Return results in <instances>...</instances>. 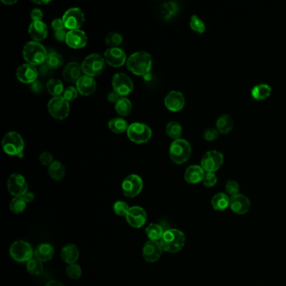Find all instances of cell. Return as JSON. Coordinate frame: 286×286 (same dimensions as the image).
<instances>
[{
    "label": "cell",
    "mask_w": 286,
    "mask_h": 286,
    "mask_svg": "<svg viewBox=\"0 0 286 286\" xmlns=\"http://www.w3.org/2000/svg\"><path fill=\"white\" fill-rule=\"evenodd\" d=\"M112 86L114 91L121 97L130 94L134 89V83L131 78L123 73H117L113 77Z\"/></svg>",
    "instance_id": "cell-11"
},
{
    "label": "cell",
    "mask_w": 286,
    "mask_h": 286,
    "mask_svg": "<svg viewBox=\"0 0 286 286\" xmlns=\"http://www.w3.org/2000/svg\"><path fill=\"white\" fill-rule=\"evenodd\" d=\"M272 89L268 84H257L253 87L251 90V95L255 98V100L263 101L271 94Z\"/></svg>",
    "instance_id": "cell-30"
},
{
    "label": "cell",
    "mask_w": 286,
    "mask_h": 286,
    "mask_svg": "<svg viewBox=\"0 0 286 286\" xmlns=\"http://www.w3.org/2000/svg\"><path fill=\"white\" fill-rule=\"evenodd\" d=\"M63 57L56 52L49 54L46 60V66L51 69H57L63 65Z\"/></svg>",
    "instance_id": "cell-37"
},
{
    "label": "cell",
    "mask_w": 286,
    "mask_h": 286,
    "mask_svg": "<svg viewBox=\"0 0 286 286\" xmlns=\"http://www.w3.org/2000/svg\"><path fill=\"white\" fill-rule=\"evenodd\" d=\"M62 20L66 29L75 30L79 29L82 27L85 20V16L82 9L79 8H72L64 14Z\"/></svg>",
    "instance_id": "cell-14"
},
{
    "label": "cell",
    "mask_w": 286,
    "mask_h": 286,
    "mask_svg": "<svg viewBox=\"0 0 286 286\" xmlns=\"http://www.w3.org/2000/svg\"><path fill=\"white\" fill-rule=\"evenodd\" d=\"M66 275L72 280H78L82 275V268L78 263L68 264L66 267Z\"/></svg>",
    "instance_id": "cell-43"
},
{
    "label": "cell",
    "mask_w": 286,
    "mask_h": 286,
    "mask_svg": "<svg viewBox=\"0 0 286 286\" xmlns=\"http://www.w3.org/2000/svg\"><path fill=\"white\" fill-rule=\"evenodd\" d=\"M129 140L135 143H144L151 139L152 130L145 123H134L127 130Z\"/></svg>",
    "instance_id": "cell-8"
},
{
    "label": "cell",
    "mask_w": 286,
    "mask_h": 286,
    "mask_svg": "<svg viewBox=\"0 0 286 286\" xmlns=\"http://www.w3.org/2000/svg\"><path fill=\"white\" fill-rule=\"evenodd\" d=\"M104 60L109 66L121 67L127 62L125 52L120 48H109L104 52Z\"/></svg>",
    "instance_id": "cell-17"
},
{
    "label": "cell",
    "mask_w": 286,
    "mask_h": 286,
    "mask_svg": "<svg viewBox=\"0 0 286 286\" xmlns=\"http://www.w3.org/2000/svg\"><path fill=\"white\" fill-rule=\"evenodd\" d=\"M76 84H77L78 92L83 96L92 95L95 92L96 86H97L94 78L86 76V75L82 76Z\"/></svg>",
    "instance_id": "cell-22"
},
{
    "label": "cell",
    "mask_w": 286,
    "mask_h": 286,
    "mask_svg": "<svg viewBox=\"0 0 286 286\" xmlns=\"http://www.w3.org/2000/svg\"><path fill=\"white\" fill-rule=\"evenodd\" d=\"M9 254L12 258L19 263L28 262L33 258L34 251L31 245L28 242L17 240L12 243Z\"/></svg>",
    "instance_id": "cell-6"
},
{
    "label": "cell",
    "mask_w": 286,
    "mask_h": 286,
    "mask_svg": "<svg viewBox=\"0 0 286 286\" xmlns=\"http://www.w3.org/2000/svg\"><path fill=\"white\" fill-rule=\"evenodd\" d=\"M185 97L180 92L172 91L166 95L165 105L166 109L172 112H179L185 106Z\"/></svg>",
    "instance_id": "cell-19"
},
{
    "label": "cell",
    "mask_w": 286,
    "mask_h": 286,
    "mask_svg": "<svg viewBox=\"0 0 286 286\" xmlns=\"http://www.w3.org/2000/svg\"><path fill=\"white\" fill-rule=\"evenodd\" d=\"M166 135H168L170 138L173 140H179L180 135L182 134V126L180 125V123L172 121L170 122L166 128Z\"/></svg>",
    "instance_id": "cell-36"
},
{
    "label": "cell",
    "mask_w": 286,
    "mask_h": 286,
    "mask_svg": "<svg viewBox=\"0 0 286 286\" xmlns=\"http://www.w3.org/2000/svg\"><path fill=\"white\" fill-rule=\"evenodd\" d=\"M217 182H218V178H217V175H215V173H211V172L205 173L203 180H202L204 186L206 187H212L217 184Z\"/></svg>",
    "instance_id": "cell-46"
},
{
    "label": "cell",
    "mask_w": 286,
    "mask_h": 286,
    "mask_svg": "<svg viewBox=\"0 0 286 286\" xmlns=\"http://www.w3.org/2000/svg\"><path fill=\"white\" fill-rule=\"evenodd\" d=\"M9 208L15 214L22 213L26 208V201L24 200L23 197L13 198L9 204Z\"/></svg>",
    "instance_id": "cell-38"
},
{
    "label": "cell",
    "mask_w": 286,
    "mask_h": 286,
    "mask_svg": "<svg viewBox=\"0 0 286 286\" xmlns=\"http://www.w3.org/2000/svg\"><path fill=\"white\" fill-rule=\"evenodd\" d=\"M178 6L175 2L164 3L162 7V15L165 20H169L177 13Z\"/></svg>",
    "instance_id": "cell-41"
},
{
    "label": "cell",
    "mask_w": 286,
    "mask_h": 286,
    "mask_svg": "<svg viewBox=\"0 0 286 286\" xmlns=\"http://www.w3.org/2000/svg\"><path fill=\"white\" fill-rule=\"evenodd\" d=\"M211 202L214 210L223 212L224 210H226L230 205V198H229V196L225 193L220 192L215 195Z\"/></svg>",
    "instance_id": "cell-29"
},
{
    "label": "cell",
    "mask_w": 286,
    "mask_h": 286,
    "mask_svg": "<svg viewBox=\"0 0 286 286\" xmlns=\"http://www.w3.org/2000/svg\"><path fill=\"white\" fill-rule=\"evenodd\" d=\"M29 34L34 41L40 42L47 37L48 34L47 26L43 21L32 22L29 27Z\"/></svg>",
    "instance_id": "cell-23"
},
{
    "label": "cell",
    "mask_w": 286,
    "mask_h": 286,
    "mask_svg": "<svg viewBox=\"0 0 286 286\" xmlns=\"http://www.w3.org/2000/svg\"><path fill=\"white\" fill-rule=\"evenodd\" d=\"M218 133H219V132H218L217 129H213V128H207V129H205V131L203 132L204 140H206V141H208V142L214 141L215 140L218 139Z\"/></svg>",
    "instance_id": "cell-48"
},
{
    "label": "cell",
    "mask_w": 286,
    "mask_h": 286,
    "mask_svg": "<svg viewBox=\"0 0 286 286\" xmlns=\"http://www.w3.org/2000/svg\"><path fill=\"white\" fill-rule=\"evenodd\" d=\"M2 147L7 155L12 156L20 155L25 147L23 138L17 132H9L3 137Z\"/></svg>",
    "instance_id": "cell-5"
},
{
    "label": "cell",
    "mask_w": 286,
    "mask_h": 286,
    "mask_svg": "<svg viewBox=\"0 0 286 286\" xmlns=\"http://www.w3.org/2000/svg\"><path fill=\"white\" fill-rule=\"evenodd\" d=\"M52 29H54L55 31H59V30H62L65 28L64 26V22L62 19H55L52 22Z\"/></svg>",
    "instance_id": "cell-51"
},
{
    "label": "cell",
    "mask_w": 286,
    "mask_h": 286,
    "mask_svg": "<svg viewBox=\"0 0 286 286\" xmlns=\"http://www.w3.org/2000/svg\"><path fill=\"white\" fill-rule=\"evenodd\" d=\"M185 243V234L180 230L175 229L166 230L160 239V243L164 251L171 254H175L180 251L183 249Z\"/></svg>",
    "instance_id": "cell-2"
},
{
    "label": "cell",
    "mask_w": 286,
    "mask_h": 286,
    "mask_svg": "<svg viewBox=\"0 0 286 286\" xmlns=\"http://www.w3.org/2000/svg\"><path fill=\"white\" fill-rule=\"evenodd\" d=\"M109 128L114 134H122L128 130V123L123 117H114L109 122Z\"/></svg>",
    "instance_id": "cell-33"
},
{
    "label": "cell",
    "mask_w": 286,
    "mask_h": 286,
    "mask_svg": "<svg viewBox=\"0 0 286 286\" xmlns=\"http://www.w3.org/2000/svg\"><path fill=\"white\" fill-rule=\"evenodd\" d=\"M54 254V247L52 244L47 243H41L34 250V257H36L41 262H47L52 259Z\"/></svg>",
    "instance_id": "cell-27"
},
{
    "label": "cell",
    "mask_w": 286,
    "mask_h": 286,
    "mask_svg": "<svg viewBox=\"0 0 286 286\" xmlns=\"http://www.w3.org/2000/svg\"><path fill=\"white\" fill-rule=\"evenodd\" d=\"M48 173L53 180H61L66 175V168L61 162L54 160V162L49 166Z\"/></svg>",
    "instance_id": "cell-31"
},
{
    "label": "cell",
    "mask_w": 286,
    "mask_h": 286,
    "mask_svg": "<svg viewBox=\"0 0 286 286\" xmlns=\"http://www.w3.org/2000/svg\"><path fill=\"white\" fill-rule=\"evenodd\" d=\"M1 2L6 5H14L17 3V0H1Z\"/></svg>",
    "instance_id": "cell-57"
},
{
    "label": "cell",
    "mask_w": 286,
    "mask_h": 286,
    "mask_svg": "<svg viewBox=\"0 0 286 286\" xmlns=\"http://www.w3.org/2000/svg\"><path fill=\"white\" fill-rule=\"evenodd\" d=\"M46 286H64L63 284L61 283L60 281L53 280V281H49L48 283L46 284Z\"/></svg>",
    "instance_id": "cell-56"
},
{
    "label": "cell",
    "mask_w": 286,
    "mask_h": 286,
    "mask_svg": "<svg viewBox=\"0 0 286 286\" xmlns=\"http://www.w3.org/2000/svg\"><path fill=\"white\" fill-rule=\"evenodd\" d=\"M216 128L219 133L223 135H228L233 128V119L229 114H222L218 117Z\"/></svg>",
    "instance_id": "cell-28"
},
{
    "label": "cell",
    "mask_w": 286,
    "mask_h": 286,
    "mask_svg": "<svg viewBox=\"0 0 286 286\" xmlns=\"http://www.w3.org/2000/svg\"><path fill=\"white\" fill-rule=\"evenodd\" d=\"M230 208L236 214L243 215L249 212L251 203L249 198L244 195H235L230 198Z\"/></svg>",
    "instance_id": "cell-20"
},
{
    "label": "cell",
    "mask_w": 286,
    "mask_h": 286,
    "mask_svg": "<svg viewBox=\"0 0 286 286\" xmlns=\"http://www.w3.org/2000/svg\"><path fill=\"white\" fill-rule=\"evenodd\" d=\"M30 18L33 20V22L42 21L43 12H42V10H40V9H32L31 13H30Z\"/></svg>",
    "instance_id": "cell-50"
},
{
    "label": "cell",
    "mask_w": 286,
    "mask_h": 286,
    "mask_svg": "<svg viewBox=\"0 0 286 286\" xmlns=\"http://www.w3.org/2000/svg\"><path fill=\"white\" fill-rule=\"evenodd\" d=\"M18 80L26 84L34 83L38 78L37 69L29 63L24 64L18 68L16 72Z\"/></svg>",
    "instance_id": "cell-18"
},
{
    "label": "cell",
    "mask_w": 286,
    "mask_h": 286,
    "mask_svg": "<svg viewBox=\"0 0 286 286\" xmlns=\"http://www.w3.org/2000/svg\"><path fill=\"white\" fill-rule=\"evenodd\" d=\"M190 27L194 31L198 32L199 34H203L206 30V26L203 21L198 18L197 15H192L190 20Z\"/></svg>",
    "instance_id": "cell-42"
},
{
    "label": "cell",
    "mask_w": 286,
    "mask_h": 286,
    "mask_svg": "<svg viewBox=\"0 0 286 286\" xmlns=\"http://www.w3.org/2000/svg\"><path fill=\"white\" fill-rule=\"evenodd\" d=\"M239 190H240L239 184L235 180H229L225 185V191L228 194L231 196V198L235 195L239 194L238 193Z\"/></svg>",
    "instance_id": "cell-45"
},
{
    "label": "cell",
    "mask_w": 286,
    "mask_h": 286,
    "mask_svg": "<svg viewBox=\"0 0 286 286\" xmlns=\"http://www.w3.org/2000/svg\"><path fill=\"white\" fill-rule=\"evenodd\" d=\"M32 2L35 4H39V5H46V4L51 3V1H35V0H33Z\"/></svg>",
    "instance_id": "cell-58"
},
{
    "label": "cell",
    "mask_w": 286,
    "mask_h": 286,
    "mask_svg": "<svg viewBox=\"0 0 286 286\" xmlns=\"http://www.w3.org/2000/svg\"><path fill=\"white\" fill-rule=\"evenodd\" d=\"M170 157L176 165H181L189 160L192 154V146L183 139L175 140L170 146Z\"/></svg>",
    "instance_id": "cell-4"
},
{
    "label": "cell",
    "mask_w": 286,
    "mask_h": 286,
    "mask_svg": "<svg viewBox=\"0 0 286 286\" xmlns=\"http://www.w3.org/2000/svg\"><path fill=\"white\" fill-rule=\"evenodd\" d=\"M223 164V155L221 152L217 150H211L206 152L202 156L200 161V166L204 172L214 173L220 169Z\"/></svg>",
    "instance_id": "cell-12"
},
{
    "label": "cell",
    "mask_w": 286,
    "mask_h": 286,
    "mask_svg": "<svg viewBox=\"0 0 286 286\" xmlns=\"http://www.w3.org/2000/svg\"><path fill=\"white\" fill-rule=\"evenodd\" d=\"M48 111L50 114L56 119H65L70 113V105L68 101H66L64 97H52L48 103Z\"/></svg>",
    "instance_id": "cell-9"
},
{
    "label": "cell",
    "mask_w": 286,
    "mask_h": 286,
    "mask_svg": "<svg viewBox=\"0 0 286 286\" xmlns=\"http://www.w3.org/2000/svg\"><path fill=\"white\" fill-rule=\"evenodd\" d=\"M143 180L141 176L132 174L124 178L122 182V191L126 198L137 197L143 190Z\"/></svg>",
    "instance_id": "cell-10"
},
{
    "label": "cell",
    "mask_w": 286,
    "mask_h": 286,
    "mask_svg": "<svg viewBox=\"0 0 286 286\" xmlns=\"http://www.w3.org/2000/svg\"><path fill=\"white\" fill-rule=\"evenodd\" d=\"M126 64L132 73L137 76H146L152 68L151 56L145 52H135L128 58Z\"/></svg>",
    "instance_id": "cell-1"
},
{
    "label": "cell",
    "mask_w": 286,
    "mask_h": 286,
    "mask_svg": "<svg viewBox=\"0 0 286 286\" xmlns=\"http://www.w3.org/2000/svg\"><path fill=\"white\" fill-rule=\"evenodd\" d=\"M7 188L13 197H23L26 192H28V183L23 175L15 173L12 174L7 180Z\"/></svg>",
    "instance_id": "cell-13"
},
{
    "label": "cell",
    "mask_w": 286,
    "mask_h": 286,
    "mask_svg": "<svg viewBox=\"0 0 286 286\" xmlns=\"http://www.w3.org/2000/svg\"><path fill=\"white\" fill-rule=\"evenodd\" d=\"M40 163L42 164L43 166H50L54 162V159L52 156V154L50 152H43L41 153L39 157Z\"/></svg>",
    "instance_id": "cell-49"
},
{
    "label": "cell",
    "mask_w": 286,
    "mask_h": 286,
    "mask_svg": "<svg viewBox=\"0 0 286 286\" xmlns=\"http://www.w3.org/2000/svg\"><path fill=\"white\" fill-rule=\"evenodd\" d=\"M105 67V60L101 55L94 53L86 57L82 64L83 72L89 77H97L102 73Z\"/></svg>",
    "instance_id": "cell-7"
},
{
    "label": "cell",
    "mask_w": 286,
    "mask_h": 286,
    "mask_svg": "<svg viewBox=\"0 0 286 286\" xmlns=\"http://www.w3.org/2000/svg\"><path fill=\"white\" fill-rule=\"evenodd\" d=\"M83 72L82 66L77 62H70L63 70V78L68 83H76L80 79Z\"/></svg>",
    "instance_id": "cell-26"
},
{
    "label": "cell",
    "mask_w": 286,
    "mask_h": 286,
    "mask_svg": "<svg viewBox=\"0 0 286 286\" xmlns=\"http://www.w3.org/2000/svg\"><path fill=\"white\" fill-rule=\"evenodd\" d=\"M47 52L40 42L30 41L23 49V57L27 63L33 66H40L46 62Z\"/></svg>",
    "instance_id": "cell-3"
},
{
    "label": "cell",
    "mask_w": 286,
    "mask_h": 286,
    "mask_svg": "<svg viewBox=\"0 0 286 286\" xmlns=\"http://www.w3.org/2000/svg\"><path fill=\"white\" fill-rule=\"evenodd\" d=\"M24 200H26V203L31 202L34 200V196L32 192H26V194L23 196Z\"/></svg>",
    "instance_id": "cell-55"
},
{
    "label": "cell",
    "mask_w": 286,
    "mask_h": 286,
    "mask_svg": "<svg viewBox=\"0 0 286 286\" xmlns=\"http://www.w3.org/2000/svg\"><path fill=\"white\" fill-rule=\"evenodd\" d=\"M105 42L111 48H117L123 42V36L117 32H112L107 35Z\"/></svg>",
    "instance_id": "cell-40"
},
{
    "label": "cell",
    "mask_w": 286,
    "mask_h": 286,
    "mask_svg": "<svg viewBox=\"0 0 286 286\" xmlns=\"http://www.w3.org/2000/svg\"><path fill=\"white\" fill-rule=\"evenodd\" d=\"M43 262L37 259L36 257L31 258L26 263V269L29 274L33 275H39L43 271Z\"/></svg>",
    "instance_id": "cell-39"
},
{
    "label": "cell",
    "mask_w": 286,
    "mask_h": 286,
    "mask_svg": "<svg viewBox=\"0 0 286 286\" xmlns=\"http://www.w3.org/2000/svg\"><path fill=\"white\" fill-rule=\"evenodd\" d=\"M31 88L34 92H39L42 89V85L38 81H35L34 83H32Z\"/></svg>",
    "instance_id": "cell-54"
},
{
    "label": "cell",
    "mask_w": 286,
    "mask_h": 286,
    "mask_svg": "<svg viewBox=\"0 0 286 286\" xmlns=\"http://www.w3.org/2000/svg\"><path fill=\"white\" fill-rule=\"evenodd\" d=\"M66 43L72 49L83 48L87 43V36L81 29L70 30L66 34Z\"/></svg>",
    "instance_id": "cell-21"
},
{
    "label": "cell",
    "mask_w": 286,
    "mask_h": 286,
    "mask_svg": "<svg viewBox=\"0 0 286 286\" xmlns=\"http://www.w3.org/2000/svg\"><path fill=\"white\" fill-rule=\"evenodd\" d=\"M66 34H67V33L65 31V29H62V30L55 32L54 36L56 38V40L61 42L64 40L66 41Z\"/></svg>",
    "instance_id": "cell-52"
},
{
    "label": "cell",
    "mask_w": 286,
    "mask_h": 286,
    "mask_svg": "<svg viewBox=\"0 0 286 286\" xmlns=\"http://www.w3.org/2000/svg\"><path fill=\"white\" fill-rule=\"evenodd\" d=\"M47 92L54 97H58L64 92L63 83L58 79H51L46 84Z\"/></svg>",
    "instance_id": "cell-35"
},
{
    "label": "cell",
    "mask_w": 286,
    "mask_h": 286,
    "mask_svg": "<svg viewBox=\"0 0 286 286\" xmlns=\"http://www.w3.org/2000/svg\"><path fill=\"white\" fill-rule=\"evenodd\" d=\"M163 251V248L161 246L160 242L149 240L146 242L143 245L142 256L147 262L155 263L160 259Z\"/></svg>",
    "instance_id": "cell-15"
},
{
    "label": "cell",
    "mask_w": 286,
    "mask_h": 286,
    "mask_svg": "<svg viewBox=\"0 0 286 286\" xmlns=\"http://www.w3.org/2000/svg\"><path fill=\"white\" fill-rule=\"evenodd\" d=\"M121 97L119 95L116 93V92L114 91V92H110L109 95H108V100L112 103H117V101L120 99Z\"/></svg>",
    "instance_id": "cell-53"
},
{
    "label": "cell",
    "mask_w": 286,
    "mask_h": 286,
    "mask_svg": "<svg viewBox=\"0 0 286 286\" xmlns=\"http://www.w3.org/2000/svg\"><path fill=\"white\" fill-rule=\"evenodd\" d=\"M115 110L121 117L129 116L132 110V104L130 101L126 97H121L115 104Z\"/></svg>",
    "instance_id": "cell-34"
},
{
    "label": "cell",
    "mask_w": 286,
    "mask_h": 286,
    "mask_svg": "<svg viewBox=\"0 0 286 286\" xmlns=\"http://www.w3.org/2000/svg\"><path fill=\"white\" fill-rule=\"evenodd\" d=\"M78 89L75 88L73 86H68L67 88L64 90L63 97L66 101L72 102L78 97Z\"/></svg>",
    "instance_id": "cell-47"
},
{
    "label": "cell",
    "mask_w": 286,
    "mask_h": 286,
    "mask_svg": "<svg viewBox=\"0 0 286 286\" xmlns=\"http://www.w3.org/2000/svg\"><path fill=\"white\" fill-rule=\"evenodd\" d=\"M164 229L162 227L156 223H150L145 229L146 235L149 240L159 241L161 239L164 234Z\"/></svg>",
    "instance_id": "cell-32"
},
{
    "label": "cell",
    "mask_w": 286,
    "mask_h": 286,
    "mask_svg": "<svg viewBox=\"0 0 286 286\" xmlns=\"http://www.w3.org/2000/svg\"><path fill=\"white\" fill-rule=\"evenodd\" d=\"M125 218L127 223H129V225L132 228L140 229L146 223L147 213L145 210L141 206H132L129 208V212H127Z\"/></svg>",
    "instance_id": "cell-16"
},
{
    "label": "cell",
    "mask_w": 286,
    "mask_h": 286,
    "mask_svg": "<svg viewBox=\"0 0 286 286\" xmlns=\"http://www.w3.org/2000/svg\"><path fill=\"white\" fill-rule=\"evenodd\" d=\"M205 172L201 168V166L193 165L191 166L186 170L184 178L187 183L198 184L199 182H202Z\"/></svg>",
    "instance_id": "cell-24"
},
{
    "label": "cell",
    "mask_w": 286,
    "mask_h": 286,
    "mask_svg": "<svg viewBox=\"0 0 286 286\" xmlns=\"http://www.w3.org/2000/svg\"><path fill=\"white\" fill-rule=\"evenodd\" d=\"M129 208V205L123 200H117L114 204V212L117 216H126Z\"/></svg>",
    "instance_id": "cell-44"
},
{
    "label": "cell",
    "mask_w": 286,
    "mask_h": 286,
    "mask_svg": "<svg viewBox=\"0 0 286 286\" xmlns=\"http://www.w3.org/2000/svg\"><path fill=\"white\" fill-rule=\"evenodd\" d=\"M79 249L73 243H68L61 249L60 257L67 264L76 263L79 258Z\"/></svg>",
    "instance_id": "cell-25"
}]
</instances>
